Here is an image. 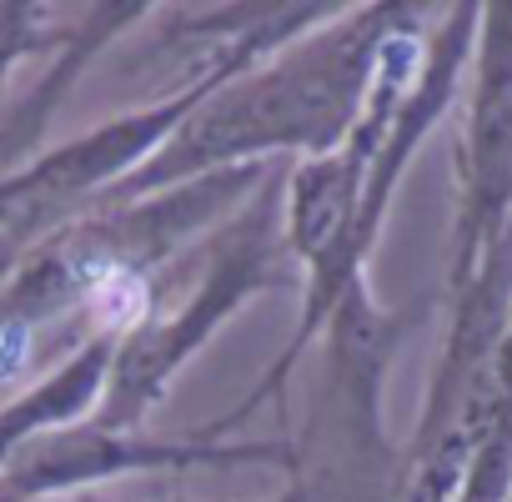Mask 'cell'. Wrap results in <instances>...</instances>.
<instances>
[{"label": "cell", "instance_id": "cell-1", "mask_svg": "<svg viewBox=\"0 0 512 502\" xmlns=\"http://www.w3.org/2000/svg\"><path fill=\"white\" fill-rule=\"evenodd\" d=\"M422 11L427 6H402V0L342 6L317 31L211 86L196 101V111L161 141V151L136 176H126L106 201L156 196L181 181L241 166L272 171L277 156L312 161L337 151L372 96L387 41Z\"/></svg>", "mask_w": 512, "mask_h": 502}, {"label": "cell", "instance_id": "cell-2", "mask_svg": "<svg viewBox=\"0 0 512 502\" xmlns=\"http://www.w3.org/2000/svg\"><path fill=\"white\" fill-rule=\"evenodd\" d=\"M282 287H302V272L282 236V176H267L241 211H231L206 236L201 277L171 307H146L116 337L96 422L146 427V417L166 402L171 382L216 342V332L246 302Z\"/></svg>", "mask_w": 512, "mask_h": 502}, {"label": "cell", "instance_id": "cell-3", "mask_svg": "<svg viewBox=\"0 0 512 502\" xmlns=\"http://www.w3.org/2000/svg\"><path fill=\"white\" fill-rule=\"evenodd\" d=\"M196 467H287L302 472L287 437H201L191 432H146L106 427L96 417L36 437L0 467V492L21 502H71L91 497L116 477L141 472H196Z\"/></svg>", "mask_w": 512, "mask_h": 502}, {"label": "cell", "instance_id": "cell-4", "mask_svg": "<svg viewBox=\"0 0 512 502\" xmlns=\"http://www.w3.org/2000/svg\"><path fill=\"white\" fill-rule=\"evenodd\" d=\"M512 241V0L482 6L457 136V211L447 292L467 287Z\"/></svg>", "mask_w": 512, "mask_h": 502}, {"label": "cell", "instance_id": "cell-5", "mask_svg": "<svg viewBox=\"0 0 512 502\" xmlns=\"http://www.w3.org/2000/svg\"><path fill=\"white\" fill-rule=\"evenodd\" d=\"M116 337L121 332H91L51 372H41L36 382H26L6 407H0V467H6L16 452H26L36 437L96 417V407L106 397Z\"/></svg>", "mask_w": 512, "mask_h": 502}, {"label": "cell", "instance_id": "cell-6", "mask_svg": "<svg viewBox=\"0 0 512 502\" xmlns=\"http://www.w3.org/2000/svg\"><path fill=\"white\" fill-rule=\"evenodd\" d=\"M141 16H146V6H86V11H76V21L66 26V41H61L56 56H51L46 81H41V86L21 101V111L6 121V131H0V146L36 151V136L46 131L56 101H61V96L76 86V76H86V66H91L126 26H136Z\"/></svg>", "mask_w": 512, "mask_h": 502}, {"label": "cell", "instance_id": "cell-7", "mask_svg": "<svg viewBox=\"0 0 512 502\" xmlns=\"http://www.w3.org/2000/svg\"><path fill=\"white\" fill-rule=\"evenodd\" d=\"M56 6H36V0H0V86L11 71L31 56H56L66 41V26H56Z\"/></svg>", "mask_w": 512, "mask_h": 502}, {"label": "cell", "instance_id": "cell-8", "mask_svg": "<svg viewBox=\"0 0 512 502\" xmlns=\"http://www.w3.org/2000/svg\"><path fill=\"white\" fill-rule=\"evenodd\" d=\"M151 307V292H136V297H126V302H116V307H106L101 317H96V327L101 332H126L141 312ZM56 332H66V337H91V332H81V327H56ZM36 332H21V327H6L0 322V347H11V342H31ZM46 337V332H41Z\"/></svg>", "mask_w": 512, "mask_h": 502}, {"label": "cell", "instance_id": "cell-9", "mask_svg": "<svg viewBox=\"0 0 512 502\" xmlns=\"http://www.w3.org/2000/svg\"><path fill=\"white\" fill-rule=\"evenodd\" d=\"M76 502H111V497H96V492H91V497H76ZM272 502H312V492H307V482H302V477H292V482H287V492H282V497H272Z\"/></svg>", "mask_w": 512, "mask_h": 502}, {"label": "cell", "instance_id": "cell-10", "mask_svg": "<svg viewBox=\"0 0 512 502\" xmlns=\"http://www.w3.org/2000/svg\"><path fill=\"white\" fill-rule=\"evenodd\" d=\"M16 262H21V257H16V251H0V282H6V277L16 272Z\"/></svg>", "mask_w": 512, "mask_h": 502}, {"label": "cell", "instance_id": "cell-11", "mask_svg": "<svg viewBox=\"0 0 512 502\" xmlns=\"http://www.w3.org/2000/svg\"><path fill=\"white\" fill-rule=\"evenodd\" d=\"M0 502H21V497H11V492H0Z\"/></svg>", "mask_w": 512, "mask_h": 502}, {"label": "cell", "instance_id": "cell-12", "mask_svg": "<svg viewBox=\"0 0 512 502\" xmlns=\"http://www.w3.org/2000/svg\"><path fill=\"white\" fill-rule=\"evenodd\" d=\"M507 502H512V492H507Z\"/></svg>", "mask_w": 512, "mask_h": 502}]
</instances>
